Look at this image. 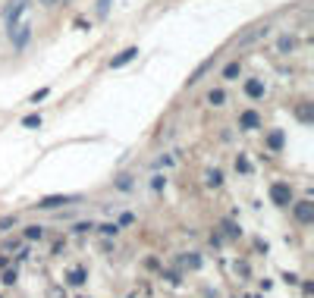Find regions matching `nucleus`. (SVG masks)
<instances>
[{"mask_svg": "<svg viewBox=\"0 0 314 298\" xmlns=\"http://www.w3.org/2000/svg\"><path fill=\"white\" fill-rule=\"evenodd\" d=\"M286 50H295V38H279V54H286Z\"/></svg>", "mask_w": 314, "mask_h": 298, "instance_id": "19", "label": "nucleus"}, {"mask_svg": "<svg viewBox=\"0 0 314 298\" xmlns=\"http://www.w3.org/2000/svg\"><path fill=\"white\" fill-rule=\"evenodd\" d=\"M164 185H167V179H164V176H154V179H151V189H154V192H160Z\"/></svg>", "mask_w": 314, "mask_h": 298, "instance_id": "22", "label": "nucleus"}, {"mask_svg": "<svg viewBox=\"0 0 314 298\" xmlns=\"http://www.w3.org/2000/svg\"><path fill=\"white\" fill-rule=\"evenodd\" d=\"M38 3H41V6H50V3H54V0H38Z\"/></svg>", "mask_w": 314, "mask_h": 298, "instance_id": "27", "label": "nucleus"}, {"mask_svg": "<svg viewBox=\"0 0 314 298\" xmlns=\"http://www.w3.org/2000/svg\"><path fill=\"white\" fill-rule=\"evenodd\" d=\"M110 10V0H98V16H107Z\"/></svg>", "mask_w": 314, "mask_h": 298, "instance_id": "25", "label": "nucleus"}, {"mask_svg": "<svg viewBox=\"0 0 314 298\" xmlns=\"http://www.w3.org/2000/svg\"><path fill=\"white\" fill-rule=\"evenodd\" d=\"M101 232H104V235H116V232H120V226H116V223H104V226H101Z\"/></svg>", "mask_w": 314, "mask_h": 298, "instance_id": "21", "label": "nucleus"}, {"mask_svg": "<svg viewBox=\"0 0 314 298\" xmlns=\"http://www.w3.org/2000/svg\"><path fill=\"white\" fill-rule=\"evenodd\" d=\"M41 235H44L41 226H25V238H29V242H35V238H41Z\"/></svg>", "mask_w": 314, "mask_h": 298, "instance_id": "18", "label": "nucleus"}, {"mask_svg": "<svg viewBox=\"0 0 314 298\" xmlns=\"http://www.w3.org/2000/svg\"><path fill=\"white\" fill-rule=\"evenodd\" d=\"M270 201H274L277 207H289L292 204V185L289 182H274L270 185Z\"/></svg>", "mask_w": 314, "mask_h": 298, "instance_id": "2", "label": "nucleus"}, {"mask_svg": "<svg viewBox=\"0 0 314 298\" xmlns=\"http://www.w3.org/2000/svg\"><path fill=\"white\" fill-rule=\"evenodd\" d=\"M295 116H299L302 123H311V119H314V110H311V104H299V110H295Z\"/></svg>", "mask_w": 314, "mask_h": 298, "instance_id": "13", "label": "nucleus"}, {"mask_svg": "<svg viewBox=\"0 0 314 298\" xmlns=\"http://www.w3.org/2000/svg\"><path fill=\"white\" fill-rule=\"evenodd\" d=\"M208 185H210V189H220V185H223V173H220V169H210V173H208Z\"/></svg>", "mask_w": 314, "mask_h": 298, "instance_id": "14", "label": "nucleus"}, {"mask_svg": "<svg viewBox=\"0 0 314 298\" xmlns=\"http://www.w3.org/2000/svg\"><path fill=\"white\" fill-rule=\"evenodd\" d=\"M239 72H242V63H239V60H233V63H226V66H223L220 79H226V82H236V79H239Z\"/></svg>", "mask_w": 314, "mask_h": 298, "instance_id": "10", "label": "nucleus"}, {"mask_svg": "<svg viewBox=\"0 0 314 298\" xmlns=\"http://www.w3.org/2000/svg\"><path fill=\"white\" fill-rule=\"evenodd\" d=\"M135 57H139V47H126V50H120V54H116L113 60H110V66H113V69H120V66L132 63Z\"/></svg>", "mask_w": 314, "mask_h": 298, "instance_id": "7", "label": "nucleus"}, {"mask_svg": "<svg viewBox=\"0 0 314 298\" xmlns=\"http://www.w3.org/2000/svg\"><path fill=\"white\" fill-rule=\"evenodd\" d=\"M245 95H248L251 100H261V98H264V82H261V79H248V82H245Z\"/></svg>", "mask_w": 314, "mask_h": 298, "instance_id": "8", "label": "nucleus"}, {"mask_svg": "<svg viewBox=\"0 0 314 298\" xmlns=\"http://www.w3.org/2000/svg\"><path fill=\"white\" fill-rule=\"evenodd\" d=\"M116 189H132V176H120V182H116Z\"/></svg>", "mask_w": 314, "mask_h": 298, "instance_id": "23", "label": "nucleus"}, {"mask_svg": "<svg viewBox=\"0 0 314 298\" xmlns=\"http://www.w3.org/2000/svg\"><path fill=\"white\" fill-rule=\"evenodd\" d=\"M44 98H47V88H41L38 95H32V104H38V100H44Z\"/></svg>", "mask_w": 314, "mask_h": 298, "instance_id": "26", "label": "nucleus"}, {"mask_svg": "<svg viewBox=\"0 0 314 298\" xmlns=\"http://www.w3.org/2000/svg\"><path fill=\"white\" fill-rule=\"evenodd\" d=\"M283 141H286V135L279 132V129H270L267 132V148L274 151V154H277V151H283Z\"/></svg>", "mask_w": 314, "mask_h": 298, "instance_id": "9", "label": "nucleus"}, {"mask_svg": "<svg viewBox=\"0 0 314 298\" xmlns=\"http://www.w3.org/2000/svg\"><path fill=\"white\" fill-rule=\"evenodd\" d=\"M22 126H25V129H41V116H38V113L25 116V119H22Z\"/></svg>", "mask_w": 314, "mask_h": 298, "instance_id": "17", "label": "nucleus"}, {"mask_svg": "<svg viewBox=\"0 0 314 298\" xmlns=\"http://www.w3.org/2000/svg\"><path fill=\"white\" fill-rule=\"evenodd\" d=\"M208 104L223 107V104H226V91H223V88H210V91H208Z\"/></svg>", "mask_w": 314, "mask_h": 298, "instance_id": "12", "label": "nucleus"}, {"mask_svg": "<svg viewBox=\"0 0 314 298\" xmlns=\"http://www.w3.org/2000/svg\"><path fill=\"white\" fill-rule=\"evenodd\" d=\"M79 201V195H47V198H41L35 207L38 210H57V207H63V204H75Z\"/></svg>", "mask_w": 314, "mask_h": 298, "instance_id": "3", "label": "nucleus"}, {"mask_svg": "<svg viewBox=\"0 0 314 298\" xmlns=\"http://www.w3.org/2000/svg\"><path fill=\"white\" fill-rule=\"evenodd\" d=\"M239 129H245V132H254V129H261V116L254 113V110H245V113L239 116Z\"/></svg>", "mask_w": 314, "mask_h": 298, "instance_id": "6", "label": "nucleus"}, {"mask_svg": "<svg viewBox=\"0 0 314 298\" xmlns=\"http://www.w3.org/2000/svg\"><path fill=\"white\" fill-rule=\"evenodd\" d=\"M267 32H270V25H261V29H254L251 35H245V38H242V44H248V41H258L261 35H267Z\"/></svg>", "mask_w": 314, "mask_h": 298, "instance_id": "15", "label": "nucleus"}, {"mask_svg": "<svg viewBox=\"0 0 314 298\" xmlns=\"http://www.w3.org/2000/svg\"><path fill=\"white\" fill-rule=\"evenodd\" d=\"M185 267H192V270H198V267H201V258H198V254H195V251H192V258H185Z\"/></svg>", "mask_w": 314, "mask_h": 298, "instance_id": "20", "label": "nucleus"}, {"mask_svg": "<svg viewBox=\"0 0 314 298\" xmlns=\"http://www.w3.org/2000/svg\"><path fill=\"white\" fill-rule=\"evenodd\" d=\"M85 279H88V270H85V267H75V270H70V276H66V283L79 289V286H85Z\"/></svg>", "mask_w": 314, "mask_h": 298, "instance_id": "11", "label": "nucleus"}, {"mask_svg": "<svg viewBox=\"0 0 314 298\" xmlns=\"http://www.w3.org/2000/svg\"><path fill=\"white\" fill-rule=\"evenodd\" d=\"M292 214H295V220H299L302 226H308V223H314V204L311 201H299V204H292Z\"/></svg>", "mask_w": 314, "mask_h": 298, "instance_id": "5", "label": "nucleus"}, {"mask_svg": "<svg viewBox=\"0 0 314 298\" xmlns=\"http://www.w3.org/2000/svg\"><path fill=\"white\" fill-rule=\"evenodd\" d=\"M32 41V22H16L10 29V44L13 50H25V44Z\"/></svg>", "mask_w": 314, "mask_h": 298, "instance_id": "1", "label": "nucleus"}, {"mask_svg": "<svg viewBox=\"0 0 314 298\" xmlns=\"http://www.w3.org/2000/svg\"><path fill=\"white\" fill-rule=\"evenodd\" d=\"M236 169H239V173H245V176L251 173V164H248V157H245V154L236 157Z\"/></svg>", "mask_w": 314, "mask_h": 298, "instance_id": "16", "label": "nucleus"}, {"mask_svg": "<svg viewBox=\"0 0 314 298\" xmlns=\"http://www.w3.org/2000/svg\"><path fill=\"white\" fill-rule=\"evenodd\" d=\"M25 10H29V0H10V6H6V16H3V19H6V29H13V25L22 19Z\"/></svg>", "mask_w": 314, "mask_h": 298, "instance_id": "4", "label": "nucleus"}, {"mask_svg": "<svg viewBox=\"0 0 314 298\" xmlns=\"http://www.w3.org/2000/svg\"><path fill=\"white\" fill-rule=\"evenodd\" d=\"M10 226H16V214H10V217L0 220V229H10Z\"/></svg>", "mask_w": 314, "mask_h": 298, "instance_id": "24", "label": "nucleus"}]
</instances>
